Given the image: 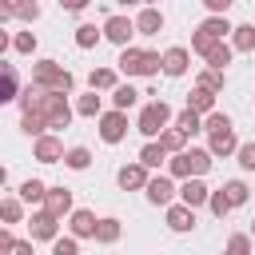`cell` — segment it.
<instances>
[{
	"mask_svg": "<svg viewBox=\"0 0 255 255\" xmlns=\"http://www.w3.org/2000/svg\"><path fill=\"white\" fill-rule=\"evenodd\" d=\"M20 112H36L48 120V128H68L72 124V104L64 92H40L36 84H28L20 92Z\"/></svg>",
	"mask_w": 255,
	"mask_h": 255,
	"instance_id": "obj_1",
	"label": "cell"
},
{
	"mask_svg": "<svg viewBox=\"0 0 255 255\" xmlns=\"http://www.w3.org/2000/svg\"><path fill=\"white\" fill-rule=\"evenodd\" d=\"M120 72L124 76H155V72H163V56L159 52H147V48H120Z\"/></svg>",
	"mask_w": 255,
	"mask_h": 255,
	"instance_id": "obj_2",
	"label": "cell"
},
{
	"mask_svg": "<svg viewBox=\"0 0 255 255\" xmlns=\"http://www.w3.org/2000/svg\"><path fill=\"white\" fill-rule=\"evenodd\" d=\"M32 84L40 88V92H72L76 88V76L68 72V68H60L56 60H40L36 68H32Z\"/></svg>",
	"mask_w": 255,
	"mask_h": 255,
	"instance_id": "obj_3",
	"label": "cell"
},
{
	"mask_svg": "<svg viewBox=\"0 0 255 255\" xmlns=\"http://www.w3.org/2000/svg\"><path fill=\"white\" fill-rule=\"evenodd\" d=\"M171 124V108L163 104V100H155V104H147L143 112H139V120H135V128L147 135V139H155V135H163V128Z\"/></svg>",
	"mask_w": 255,
	"mask_h": 255,
	"instance_id": "obj_4",
	"label": "cell"
},
{
	"mask_svg": "<svg viewBox=\"0 0 255 255\" xmlns=\"http://www.w3.org/2000/svg\"><path fill=\"white\" fill-rule=\"evenodd\" d=\"M124 135H128V112H116V108L104 112L100 116V139L104 143H120Z\"/></svg>",
	"mask_w": 255,
	"mask_h": 255,
	"instance_id": "obj_5",
	"label": "cell"
},
{
	"mask_svg": "<svg viewBox=\"0 0 255 255\" xmlns=\"http://www.w3.org/2000/svg\"><path fill=\"white\" fill-rule=\"evenodd\" d=\"M131 36H135V20H128V16H108L104 20V40H112L116 48H128Z\"/></svg>",
	"mask_w": 255,
	"mask_h": 255,
	"instance_id": "obj_6",
	"label": "cell"
},
{
	"mask_svg": "<svg viewBox=\"0 0 255 255\" xmlns=\"http://www.w3.org/2000/svg\"><path fill=\"white\" fill-rule=\"evenodd\" d=\"M32 155H36L40 163H60V159H64L68 151H64V139L48 131V135H40V139L32 143Z\"/></svg>",
	"mask_w": 255,
	"mask_h": 255,
	"instance_id": "obj_7",
	"label": "cell"
},
{
	"mask_svg": "<svg viewBox=\"0 0 255 255\" xmlns=\"http://www.w3.org/2000/svg\"><path fill=\"white\" fill-rule=\"evenodd\" d=\"M116 183H120L124 191H139V187H147V183H151V175H147V167L135 159V163H124V167L116 171Z\"/></svg>",
	"mask_w": 255,
	"mask_h": 255,
	"instance_id": "obj_8",
	"label": "cell"
},
{
	"mask_svg": "<svg viewBox=\"0 0 255 255\" xmlns=\"http://www.w3.org/2000/svg\"><path fill=\"white\" fill-rule=\"evenodd\" d=\"M28 227H32V239H44V243H56L60 239V219L52 211H36L28 219Z\"/></svg>",
	"mask_w": 255,
	"mask_h": 255,
	"instance_id": "obj_9",
	"label": "cell"
},
{
	"mask_svg": "<svg viewBox=\"0 0 255 255\" xmlns=\"http://www.w3.org/2000/svg\"><path fill=\"white\" fill-rule=\"evenodd\" d=\"M96 227H100V219H96L88 207H76V211L68 215V231H72L76 239H96Z\"/></svg>",
	"mask_w": 255,
	"mask_h": 255,
	"instance_id": "obj_10",
	"label": "cell"
},
{
	"mask_svg": "<svg viewBox=\"0 0 255 255\" xmlns=\"http://www.w3.org/2000/svg\"><path fill=\"white\" fill-rule=\"evenodd\" d=\"M143 191H147V203H155V207H171L175 183H171V175H151V183H147Z\"/></svg>",
	"mask_w": 255,
	"mask_h": 255,
	"instance_id": "obj_11",
	"label": "cell"
},
{
	"mask_svg": "<svg viewBox=\"0 0 255 255\" xmlns=\"http://www.w3.org/2000/svg\"><path fill=\"white\" fill-rule=\"evenodd\" d=\"M44 211H52L56 219H64V215H72L76 207H72V191L68 187H48V199H44Z\"/></svg>",
	"mask_w": 255,
	"mask_h": 255,
	"instance_id": "obj_12",
	"label": "cell"
},
{
	"mask_svg": "<svg viewBox=\"0 0 255 255\" xmlns=\"http://www.w3.org/2000/svg\"><path fill=\"white\" fill-rule=\"evenodd\" d=\"M179 199H183L187 207H203V203L211 199V187H207L203 179H183V187H179Z\"/></svg>",
	"mask_w": 255,
	"mask_h": 255,
	"instance_id": "obj_13",
	"label": "cell"
},
{
	"mask_svg": "<svg viewBox=\"0 0 255 255\" xmlns=\"http://www.w3.org/2000/svg\"><path fill=\"white\" fill-rule=\"evenodd\" d=\"M135 32H139V36H159V32H163V12H159V8H139Z\"/></svg>",
	"mask_w": 255,
	"mask_h": 255,
	"instance_id": "obj_14",
	"label": "cell"
},
{
	"mask_svg": "<svg viewBox=\"0 0 255 255\" xmlns=\"http://www.w3.org/2000/svg\"><path fill=\"white\" fill-rule=\"evenodd\" d=\"M167 227H171V231H191V227H195V207L171 203V207H167Z\"/></svg>",
	"mask_w": 255,
	"mask_h": 255,
	"instance_id": "obj_15",
	"label": "cell"
},
{
	"mask_svg": "<svg viewBox=\"0 0 255 255\" xmlns=\"http://www.w3.org/2000/svg\"><path fill=\"white\" fill-rule=\"evenodd\" d=\"M187 64H191L187 48H179V44H175V48H167V52H163V72H167L171 80H175V76H183V72H187Z\"/></svg>",
	"mask_w": 255,
	"mask_h": 255,
	"instance_id": "obj_16",
	"label": "cell"
},
{
	"mask_svg": "<svg viewBox=\"0 0 255 255\" xmlns=\"http://www.w3.org/2000/svg\"><path fill=\"white\" fill-rule=\"evenodd\" d=\"M207 151H211V155H223V159H227V155H235V151H239V139H235V131H231V128H227V131H211V143H207Z\"/></svg>",
	"mask_w": 255,
	"mask_h": 255,
	"instance_id": "obj_17",
	"label": "cell"
},
{
	"mask_svg": "<svg viewBox=\"0 0 255 255\" xmlns=\"http://www.w3.org/2000/svg\"><path fill=\"white\" fill-rule=\"evenodd\" d=\"M187 108L199 112V116H211V112H215V92H207V88L195 84V88L187 92Z\"/></svg>",
	"mask_w": 255,
	"mask_h": 255,
	"instance_id": "obj_18",
	"label": "cell"
},
{
	"mask_svg": "<svg viewBox=\"0 0 255 255\" xmlns=\"http://www.w3.org/2000/svg\"><path fill=\"white\" fill-rule=\"evenodd\" d=\"M88 84H92V92H116L120 88V76H116V68H92Z\"/></svg>",
	"mask_w": 255,
	"mask_h": 255,
	"instance_id": "obj_19",
	"label": "cell"
},
{
	"mask_svg": "<svg viewBox=\"0 0 255 255\" xmlns=\"http://www.w3.org/2000/svg\"><path fill=\"white\" fill-rule=\"evenodd\" d=\"M195 32H203V36H211V40H227V36H231L235 28L227 24V16H207V20H203V24L195 28Z\"/></svg>",
	"mask_w": 255,
	"mask_h": 255,
	"instance_id": "obj_20",
	"label": "cell"
},
{
	"mask_svg": "<svg viewBox=\"0 0 255 255\" xmlns=\"http://www.w3.org/2000/svg\"><path fill=\"white\" fill-rule=\"evenodd\" d=\"M163 159H167V147H163L159 139H151V143H143V147H139V163H143L147 171H151V167H159Z\"/></svg>",
	"mask_w": 255,
	"mask_h": 255,
	"instance_id": "obj_21",
	"label": "cell"
},
{
	"mask_svg": "<svg viewBox=\"0 0 255 255\" xmlns=\"http://www.w3.org/2000/svg\"><path fill=\"white\" fill-rule=\"evenodd\" d=\"M20 199L32 203V207L44 203V199H48V183H44V179H24V183H20Z\"/></svg>",
	"mask_w": 255,
	"mask_h": 255,
	"instance_id": "obj_22",
	"label": "cell"
},
{
	"mask_svg": "<svg viewBox=\"0 0 255 255\" xmlns=\"http://www.w3.org/2000/svg\"><path fill=\"white\" fill-rule=\"evenodd\" d=\"M231 48H235V52H255V24H235Z\"/></svg>",
	"mask_w": 255,
	"mask_h": 255,
	"instance_id": "obj_23",
	"label": "cell"
},
{
	"mask_svg": "<svg viewBox=\"0 0 255 255\" xmlns=\"http://www.w3.org/2000/svg\"><path fill=\"white\" fill-rule=\"evenodd\" d=\"M20 128H24V135H32V139L48 135V120L36 116V112H20Z\"/></svg>",
	"mask_w": 255,
	"mask_h": 255,
	"instance_id": "obj_24",
	"label": "cell"
},
{
	"mask_svg": "<svg viewBox=\"0 0 255 255\" xmlns=\"http://www.w3.org/2000/svg\"><path fill=\"white\" fill-rule=\"evenodd\" d=\"M76 112H80V116H88V120H100V116H104V100H100L96 92H88V96H80V100H76Z\"/></svg>",
	"mask_w": 255,
	"mask_h": 255,
	"instance_id": "obj_25",
	"label": "cell"
},
{
	"mask_svg": "<svg viewBox=\"0 0 255 255\" xmlns=\"http://www.w3.org/2000/svg\"><path fill=\"white\" fill-rule=\"evenodd\" d=\"M135 100H139V92H135L131 84H120V88L112 92V108H116V112H128Z\"/></svg>",
	"mask_w": 255,
	"mask_h": 255,
	"instance_id": "obj_26",
	"label": "cell"
},
{
	"mask_svg": "<svg viewBox=\"0 0 255 255\" xmlns=\"http://www.w3.org/2000/svg\"><path fill=\"white\" fill-rule=\"evenodd\" d=\"M175 128H179L183 135H195V131H203V116H199V112H191V108H183V112H179V120H175Z\"/></svg>",
	"mask_w": 255,
	"mask_h": 255,
	"instance_id": "obj_27",
	"label": "cell"
},
{
	"mask_svg": "<svg viewBox=\"0 0 255 255\" xmlns=\"http://www.w3.org/2000/svg\"><path fill=\"white\" fill-rule=\"evenodd\" d=\"M159 143L171 151V155H179V151H187V135L179 131V128H163V135H159Z\"/></svg>",
	"mask_w": 255,
	"mask_h": 255,
	"instance_id": "obj_28",
	"label": "cell"
},
{
	"mask_svg": "<svg viewBox=\"0 0 255 255\" xmlns=\"http://www.w3.org/2000/svg\"><path fill=\"white\" fill-rule=\"evenodd\" d=\"M116 239H120V219H112V215H108V219H100V227H96V243L112 247Z\"/></svg>",
	"mask_w": 255,
	"mask_h": 255,
	"instance_id": "obj_29",
	"label": "cell"
},
{
	"mask_svg": "<svg viewBox=\"0 0 255 255\" xmlns=\"http://www.w3.org/2000/svg\"><path fill=\"white\" fill-rule=\"evenodd\" d=\"M231 56H235V48H231V44H215V48H211V56H207V68L223 72V68L231 64Z\"/></svg>",
	"mask_w": 255,
	"mask_h": 255,
	"instance_id": "obj_30",
	"label": "cell"
},
{
	"mask_svg": "<svg viewBox=\"0 0 255 255\" xmlns=\"http://www.w3.org/2000/svg\"><path fill=\"white\" fill-rule=\"evenodd\" d=\"M0 100L8 104V100H20V80H16V68L12 64H4V88H0Z\"/></svg>",
	"mask_w": 255,
	"mask_h": 255,
	"instance_id": "obj_31",
	"label": "cell"
},
{
	"mask_svg": "<svg viewBox=\"0 0 255 255\" xmlns=\"http://www.w3.org/2000/svg\"><path fill=\"white\" fill-rule=\"evenodd\" d=\"M100 36H104V28H96V24H80V28H76V48H96Z\"/></svg>",
	"mask_w": 255,
	"mask_h": 255,
	"instance_id": "obj_32",
	"label": "cell"
},
{
	"mask_svg": "<svg viewBox=\"0 0 255 255\" xmlns=\"http://www.w3.org/2000/svg\"><path fill=\"white\" fill-rule=\"evenodd\" d=\"M64 163H68L72 171H88V163H92V151H88V147H68Z\"/></svg>",
	"mask_w": 255,
	"mask_h": 255,
	"instance_id": "obj_33",
	"label": "cell"
},
{
	"mask_svg": "<svg viewBox=\"0 0 255 255\" xmlns=\"http://www.w3.org/2000/svg\"><path fill=\"white\" fill-rule=\"evenodd\" d=\"M187 159H191V179H199V175L211 167V151H203V147H191Z\"/></svg>",
	"mask_w": 255,
	"mask_h": 255,
	"instance_id": "obj_34",
	"label": "cell"
},
{
	"mask_svg": "<svg viewBox=\"0 0 255 255\" xmlns=\"http://www.w3.org/2000/svg\"><path fill=\"white\" fill-rule=\"evenodd\" d=\"M167 171H171V179H191V159H187V151L171 155V159H167Z\"/></svg>",
	"mask_w": 255,
	"mask_h": 255,
	"instance_id": "obj_35",
	"label": "cell"
},
{
	"mask_svg": "<svg viewBox=\"0 0 255 255\" xmlns=\"http://www.w3.org/2000/svg\"><path fill=\"white\" fill-rule=\"evenodd\" d=\"M223 191H227L231 207H243V203H247V195H251V187H247L243 179H231V183H223Z\"/></svg>",
	"mask_w": 255,
	"mask_h": 255,
	"instance_id": "obj_36",
	"label": "cell"
},
{
	"mask_svg": "<svg viewBox=\"0 0 255 255\" xmlns=\"http://www.w3.org/2000/svg\"><path fill=\"white\" fill-rule=\"evenodd\" d=\"M195 84H199V88H207V92H215V96H219V92H223V72H215V68H203V72H199V80H195Z\"/></svg>",
	"mask_w": 255,
	"mask_h": 255,
	"instance_id": "obj_37",
	"label": "cell"
},
{
	"mask_svg": "<svg viewBox=\"0 0 255 255\" xmlns=\"http://www.w3.org/2000/svg\"><path fill=\"white\" fill-rule=\"evenodd\" d=\"M0 219H4V223H20V219H24V203L8 195V199L0 203Z\"/></svg>",
	"mask_w": 255,
	"mask_h": 255,
	"instance_id": "obj_38",
	"label": "cell"
},
{
	"mask_svg": "<svg viewBox=\"0 0 255 255\" xmlns=\"http://www.w3.org/2000/svg\"><path fill=\"white\" fill-rule=\"evenodd\" d=\"M16 20L36 24V20H40V4H36V0H16Z\"/></svg>",
	"mask_w": 255,
	"mask_h": 255,
	"instance_id": "obj_39",
	"label": "cell"
},
{
	"mask_svg": "<svg viewBox=\"0 0 255 255\" xmlns=\"http://www.w3.org/2000/svg\"><path fill=\"white\" fill-rule=\"evenodd\" d=\"M12 52L32 56V52H36V32H16V36H12Z\"/></svg>",
	"mask_w": 255,
	"mask_h": 255,
	"instance_id": "obj_40",
	"label": "cell"
},
{
	"mask_svg": "<svg viewBox=\"0 0 255 255\" xmlns=\"http://www.w3.org/2000/svg\"><path fill=\"white\" fill-rule=\"evenodd\" d=\"M207 207H211V215H215V219H223V215L231 211V199H227V191H223V187H219V191H211Z\"/></svg>",
	"mask_w": 255,
	"mask_h": 255,
	"instance_id": "obj_41",
	"label": "cell"
},
{
	"mask_svg": "<svg viewBox=\"0 0 255 255\" xmlns=\"http://www.w3.org/2000/svg\"><path fill=\"white\" fill-rule=\"evenodd\" d=\"M215 44H223V40H211V36H203V32H195V36H191V52H199L203 60L211 56V48H215Z\"/></svg>",
	"mask_w": 255,
	"mask_h": 255,
	"instance_id": "obj_42",
	"label": "cell"
},
{
	"mask_svg": "<svg viewBox=\"0 0 255 255\" xmlns=\"http://www.w3.org/2000/svg\"><path fill=\"white\" fill-rule=\"evenodd\" d=\"M231 128V120L223 116V112H211V116H203V131H227Z\"/></svg>",
	"mask_w": 255,
	"mask_h": 255,
	"instance_id": "obj_43",
	"label": "cell"
},
{
	"mask_svg": "<svg viewBox=\"0 0 255 255\" xmlns=\"http://www.w3.org/2000/svg\"><path fill=\"white\" fill-rule=\"evenodd\" d=\"M235 159H239V167H243V171H255V143H239Z\"/></svg>",
	"mask_w": 255,
	"mask_h": 255,
	"instance_id": "obj_44",
	"label": "cell"
},
{
	"mask_svg": "<svg viewBox=\"0 0 255 255\" xmlns=\"http://www.w3.org/2000/svg\"><path fill=\"white\" fill-rule=\"evenodd\" d=\"M52 255H80V239H76V235L56 239V243H52Z\"/></svg>",
	"mask_w": 255,
	"mask_h": 255,
	"instance_id": "obj_45",
	"label": "cell"
},
{
	"mask_svg": "<svg viewBox=\"0 0 255 255\" xmlns=\"http://www.w3.org/2000/svg\"><path fill=\"white\" fill-rule=\"evenodd\" d=\"M227 251L231 255H251V235H231L227 239Z\"/></svg>",
	"mask_w": 255,
	"mask_h": 255,
	"instance_id": "obj_46",
	"label": "cell"
},
{
	"mask_svg": "<svg viewBox=\"0 0 255 255\" xmlns=\"http://www.w3.org/2000/svg\"><path fill=\"white\" fill-rule=\"evenodd\" d=\"M235 0H203V8L211 12V16H227V8H231Z\"/></svg>",
	"mask_w": 255,
	"mask_h": 255,
	"instance_id": "obj_47",
	"label": "cell"
},
{
	"mask_svg": "<svg viewBox=\"0 0 255 255\" xmlns=\"http://www.w3.org/2000/svg\"><path fill=\"white\" fill-rule=\"evenodd\" d=\"M16 251V235L12 231H0V255H12Z\"/></svg>",
	"mask_w": 255,
	"mask_h": 255,
	"instance_id": "obj_48",
	"label": "cell"
},
{
	"mask_svg": "<svg viewBox=\"0 0 255 255\" xmlns=\"http://www.w3.org/2000/svg\"><path fill=\"white\" fill-rule=\"evenodd\" d=\"M0 20H16V0H0Z\"/></svg>",
	"mask_w": 255,
	"mask_h": 255,
	"instance_id": "obj_49",
	"label": "cell"
},
{
	"mask_svg": "<svg viewBox=\"0 0 255 255\" xmlns=\"http://www.w3.org/2000/svg\"><path fill=\"white\" fill-rule=\"evenodd\" d=\"M88 4H92V0H60V8H64V12H84Z\"/></svg>",
	"mask_w": 255,
	"mask_h": 255,
	"instance_id": "obj_50",
	"label": "cell"
},
{
	"mask_svg": "<svg viewBox=\"0 0 255 255\" xmlns=\"http://www.w3.org/2000/svg\"><path fill=\"white\" fill-rule=\"evenodd\" d=\"M12 255H32V239H16V251Z\"/></svg>",
	"mask_w": 255,
	"mask_h": 255,
	"instance_id": "obj_51",
	"label": "cell"
},
{
	"mask_svg": "<svg viewBox=\"0 0 255 255\" xmlns=\"http://www.w3.org/2000/svg\"><path fill=\"white\" fill-rule=\"evenodd\" d=\"M116 4H124V8H128V4H143V0H116Z\"/></svg>",
	"mask_w": 255,
	"mask_h": 255,
	"instance_id": "obj_52",
	"label": "cell"
},
{
	"mask_svg": "<svg viewBox=\"0 0 255 255\" xmlns=\"http://www.w3.org/2000/svg\"><path fill=\"white\" fill-rule=\"evenodd\" d=\"M155 4H159V0H143V8H155Z\"/></svg>",
	"mask_w": 255,
	"mask_h": 255,
	"instance_id": "obj_53",
	"label": "cell"
},
{
	"mask_svg": "<svg viewBox=\"0 0 255 255\" xmlns=\"http://www.w3.org/2000/svg\"><path fill=\"white\" fill-rule=\"evenodd\" d=\"M251 239H255V219H251Z\"/></svg>",
	"mask_w": 255,
	"mask_h": 255,
	"instance_id": "obj_54",
	"label": "cell"
},
{
	"mask_svg": "<svg viewBox=\"0 0 255 255\" xmlns=\"http://www.w3.org/2000/svg\"><path fill=\"white\" fill-rule=\"evenodd\" d=\"M219 255H231V251H219Z\"/></svg>",
	"mask_w": 255,
	"mask_h": 255,
	"instance_id": "obj_55",
	"label": "cell"
}]
</instances>
